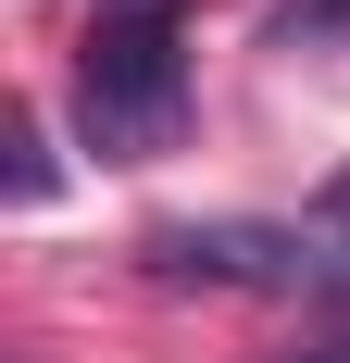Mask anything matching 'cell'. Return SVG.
Masks as SVG:
<instances>
[{
	"label": "cell",
	"instance_id": "6",
	"mask_svg": "<svg viewBox=\"0 0 350 363\" xmlns=\"http://www.w3.org/2000/svg\"><path fill=\"white\" fill-rule=\"evenodd\" d=\"M325 363H350V351H325Z\"/></svg>",
	"mask_w": 350,
	"mask_h": 363
},
{
	"label": "cell",
	"instance_id": "1",
	"mask_svg": "<svg viewBox=\"0 0 350 363\" xmlns=\"http://www.w3.org/2000/svg\"><path fill=\"white\" fill-rule=\"evenodd\" d=\"M75 113H88V150H113V163L175 150V125H188V38L175 26H101V13H88Z\"/></svg>",
	"mask_w": 350,
	"mask_h": 363
},
{
	"label": "cell",
	"instance_id": "4",
	"mask_svg": "<svg viewBox=\"0 0 350 363\" xmlns=\"http://www.w3.org/2000/svg\"><path fill=\"white\" fill-rule=\"evenodd\" d=\"M338 26H350V0H288V13H276L288 50H300V38H338Z\"/></svg>",
	"mask_w": 350,
	"mask_h": 363
},
{
	"label": "cell",
	"instance_id": "5",
	"mask_svg": "<svg viewBox=\"0 0 350 363\" xmlns=\"http://www.w3.org/2000/svg\"><path fill=\"white\" fill-rule=\"evenodd\" d=\"M188 0H101V26H175Z\"/></svg>",
	"mask_w": 350,
	"mask_h": 363
},
{
	"label": "cell",
	"instance_id": "3",
	"mask_svg": "<svg viewBox=\"0 0 350 363\" xmlns=\"http://www.w3.org/2000/svg\"><path fill=\"white\" fill-rule=\"evenodd\" d=\"M13 201H50V138H38V113H13Z\"/></svg>",
	"mask_w": 350,
	"mask_h": 363
},
{
	"label": "cell",
	"instance_id": "2",
	"mask_svg": "<svg viewBox=\"0 0 350 363\" xmlns=\"http://www.w3.org/2000/svg\"><path fill=\"white\" fill-rule=\"evenodd\" d=\"M150 263L213 276V289H313V238H288V225H163Z\"/></svg>",
	"mask_w": 350,
	"mask_h": 363
}]
</instances>
